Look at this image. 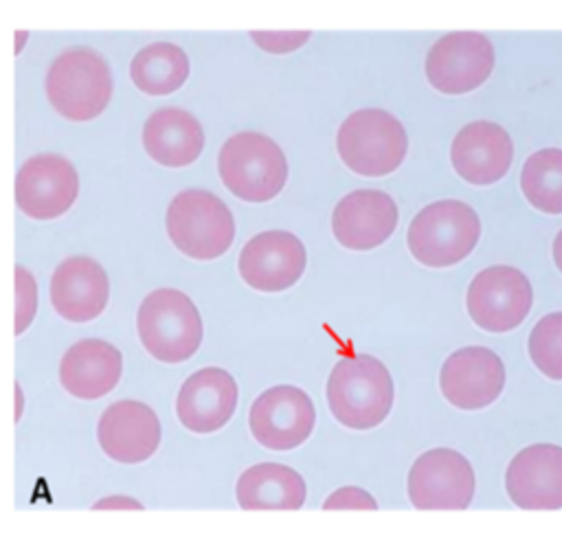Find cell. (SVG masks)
<instances>
[{
    "label": "cell",
    "instance_id": "25",
    "mask_svg": "<svg viewBox=\"0 0 562 540\" xmlns=\"http://www.w3.org/2000/svg\"><path fill=\"white\" fill-rule=\"evenodd\" d=\"M520 189L527 202L549 215L562 213V149L533 151L520 171Z\"/></svg>",
    "mask_w": 562,
    "mask_h": 540
},
{
    "label": "cell",
    "instance_id": "24",
    "mask_svg": "<svg viewBox=\"0 0 562 540\" xmlns=\"http://www.w3.org/2000/svg\"><path fill=\"white\" fill-rule=\"evenodd\" d=\"M130 77L145 94H171L189 77V57L171 42H154L132 57Z\"/></svg>",
    "mask_w": 562,
    "mask_h": 540
},
{
    "label": "cell",
    "instance_id": "7",
    "mask_svg": "<svg viewBox=\"0 0 562 540\" xmlns=\"http://www.w3.org/2000/svg\"><path fill=\"white\" fill-rule=\"evenodd\" d=\"M165 226L173 246L200 261L222 257L235 239L231 209L215 193L204 189L176 193L167 206Z\"/></svg>",
    "mask_w": 562,
    "mask_h": 540
},
{
    "label": "cell",
    "instance_id": "22",
    "mask_svg": "<svg viewBox=\"0 0 562 540\" xmlns=\"http://www.w3.org/2000/svg\"><path fill=\"white\" fill-rule=\"evenodd\" d=\"M143 147L158 165L187 167L202 154L204 130L191 112L160 108L143 125Z\"/></svg>",
    "mask_w": 562,
    "mask_h": 540
},
{
    "label": "cell",
    "instance_id": "5",
    "mask_svg": "<svg viewBox=\"0 0 562 540\" xmlns=\"http://www.w3.org/2000/svg\"><path fill=\"white\" fill-rule=\"evenodd\" d=\"M217 171L235 198L268 202L281 193L288 180V160L270 136L239 132L224 140L217 154Z\"/></svg>",
    "mask_w": 562,
    "mask_h": 540
},
{
    "label": "cell",
    "instance_id": "23",
    "mask_svg": "<svg viewBox=\"0 0 562 540\" xmlns=\"http://www.w3.org/2000/svg\"><path fill=\"white\" fill-rule=\"evenodd\" d=\"M241 509H301L307 496L303 476L281 463H257L235 485Z\"/></svg>",
    "mask_w": 562,
    "mask_h": 540
},
{
    "label": "cell",
    "instance_id": "16",
    "mask_svg": "<svg viewBox=\"0 0 562 540\" xmlns=\"http://www.w3.org/2000/svg\"><path fill=\"white\" fill-rule=\"evenodd\" d=\"M397 226L395 200L375 189H358L338 200L331 213V230L340 246L371 250L384 244Z\"/></svg>",
    "mask_w": 562,
    "mask_h": 540
},
{
    "label": "cell",
    "instance_id": "31",
    "mask_svg": "<svg viewBox=\"0 0 562 540\" xmlns=\"http://www.w3.org/2000/svg\"><path fill=\"white\" fill-rule=\"evenodd\" d=\"M551 252H553V261H555L558 270L562 272V228H560V233H558V235H555V239H553V248H551Z\"/></svg>",
    "mask_w": 562,
    "mask_h": 540
},
{
    "label": "cell",
    "instance_id": "3",
    "mask_svg": "<svg viewBox=\"0 0 562 540\" xmlns=\"http://www.w3.org/2000/svg\"><path fill=\"white\" fill-rule=\"evenodd\" d=\"M136 329L143 347L160 362H184L202 342V318L193 301L176 288L149 292L138 312Z\"/></svg>",
    "mask_w": 562,
    "mask_h": 540
},
{
    "label": "cell",
    "instance_id": "17",
    "mask_svg": "<svg viewBox=\"0 0 562 540\" xmlns=\"http://www.w3.org/2000/svg\"><path fill=\"white\" fill-rule=\"evenodd\" d=\"M101 450L119 463H140L160 443V421L151 406L136 400L110 404L97 424Z\"/></svg>",
    "mask_w": 562,
    "mask_h": 540
},
{
    "label": "cell",
    "instance_id": "30",
    "mask_svg": "<svg viewBox=\"0 0 562 540\" xmlns=\"http://www.w3.org/2000/svg\"><path fill=\"white\" fill-rule=\"evenodd\" d=\"M92 509H143V505L127 496H108L92 505Z\"/></svg>",
    "mask_w": 562,
    "mask_h": 540
},
{
    "label": "cell",
    "instance_id": "18",
    "mask_svg": "<svg viewBox=\"0 0 562 540\" xmlns=\"http://www.w3.org/2000/svg\"><path fill=\"white\" fill-rule=\"evenodd\" d=\"M514 158V143L505 127L492 121L463 125L450 145V162L465 182L485 187L498 182Z\"/></svg>",
    "mask_w": 562,
    "mask_h": 540
},
{
    "label": "cell",
    "instance_id": "11",
    "mask_svg": "<svg viewBox=\"0 0 562 540\" xmlns=\"http://www.w3.org/2000/svg\"><path fill=\"white\" fill-rule=\"evenodd\" d=\"M316 410L310 395L292 384L263 391L250 406L248 426L252 437L268 450H292L314 430Z\"/></svg>",
    "mask_w": 562,
    "mask_h": 540
},
{
    "label": "cell",
    "instance_id": "20",
    "mask_svg": "<svg viewBox=\"0 0 562 540\" xmlns=\"http://www.w3.org/2000/svg\"><path fill=\"white\" fill-rule=\"evenodd\" d=\"M108 296V274L90 257L64 259L50 277V303L66 320L86 323L97 318L105 310Z\"/></svg>",
    "mask_w": 562,
    "mask_h": 540
},
{
    "label": "cell",
    "instance_id": "28",
    "mask_svg": "<svg viewBox=\"0 0 562 540\" xmlns=\"http://www.w3.org/2000/svg\"><path fill=\"white\" fill-rule=\"evenodd\" d=\"M310 31H250L257 46L268 53H290L310 40Z\"/></svg>",
    "mask_w": 562,
    "mask_h": 540
},
{
    "label": "cell",
    "instance_id": "19",
    "mask_svg": "<svg viewBox=\"0 0 562 540\" xmlns=\"http://www.w3.org/2000/svg\"><path fill=\"white\" fill-rule=\"evenodd\" d=\"M237 384L220 367H204L191 373L176 397V415L184 428L198 435L220 430L235 413Z\"/></svg>",
    "mask_w": 562,
    "mask_h": 540
},
{
    "label": "cell",
    "instance_id": "26",
    "mask_svg": "<svg viewBox=\"0 0 562 540\" xmlns=\"http://www.w3.org/2000/svg\"><path fill=\"white\" fill-rule=\"evenodd\" d=\"M527 351L542 375L562 380V312H551L533 325Z\"/></svg>",
    "mask_w": 562,
    "mask_h": 540
},
{
    "label": "cell",
    "instance_id": "8",
    "mask_svg": "<svg viewBox=\"0 0 562 540\" xmlns=\"http://www.w3.org/2000/svg\"><path fill=\"white\" fill-rule=\"evenodd\" d=\"M468 314L485 331L503 334L516 329L533 305V288L525 272L514 266H490L468 285Z\"/></svg>",
    "mask_w": 562,
    "mask_h": 540
},
{
    "label": "cell",
    "instance_id": "10",
    "mask_svg": "<svg viewBox=\"0 0 562 540\" xmlns=\"http://www.w3.org/2000/svg\"><path fill=\"white\" fill-rule=\"evenodd\" d=\"M426 77L443 94H463L479 88L494 68V46L476 31L441 35L426 55Z\"/></svg>",
    "mask_w": 562,
    "mask_h": 540
},
{
    "label": "cell",
    "instance_id": "14",
    "mask_svg": "<svg viewBox=\"0 0 562 540\" xmlns=\"http://www.w3.org/2000/svg\"><path fill=\"white\" fill-rule=\"evenodd\" d=\"M505 386V364L487 347L470 345L452 351L439 371L443 397L463 410L490 406Z\"/></svg>",
    "mask_w": 562,
    "mask_h": 540
},
{
    "label": "cell",
    "instance_id": "4",
    "mask_svg": "<svg viewBox=\"0 0 562 540\" xmlns=\"http://www.w3.org/2000/svg\"><path fill=\"white\" fill-rule=\"evenodd\" d=\"M44 86L50 105L64 119L90 121L110 103L112 72L97 50L75 46L53 59Z\"/></svg>",
    "mask_w": 562,
    "mask_h": 540
},
{
    "label": "cell",
    "instance_id": "15",
    "mask_svg": "<svg viewBox=\"0 0 562 540\" xmlns=\"http://www.w3.org/2000/svg\"><path fill=\"white\" fill-rule=\"evenodd\" d=\"M505 490L520 509H562V446L533 443L522 448L507 465Z\"/></svg>",
    "mask_w": 562,
    "mask_h": 540
},
{
    "label": "cell",
    "instance_id": "2",
    "mask_svg": "<svg viewBox=\"0 0 562 540\" xmlns=\"http://www.w3.org/2000/svg\"><path fill=\"white\" fill-rule=\"evenodd\" d=\"M479 237L481 220L470 204L461 200H437L411 220L406 244L419 263L446 268L465 259Z\"/></svg>",
    "mask_w": 562,
    "mask_h": 540
},
{
    "label": "cell",
    "instance_id": "13",
    "mask_svg": "<svg viewBox=\"0 0 562 540\" xmlns=\"http://www.w3.org/2000/svg\"><path fill=\"white\" fill-rule=\"evenodd\" d=\"M307 263L303 241L290 230H263L250 237L237 259L241 279L259 292H281L294 285Z\"/></svg>",
    "mask_w": 562,
    "mask_h": 540
},
{
    "label": "cell",
    "instance_id": "12",
    "mask_svg": "<svg viewBox=\"0 0 562 540\" xmlns=\"http://www.w3.org/2000/svg\"><path fill=\"white\" fill-rule=\"evenodd\" d=\"M79 193L75 167L57 154H40L22 162L15 176V204L33 220L64 215Z\"/></svg>",
    "mask_w": 562,
    "mask_h": 540
},
{
    "label": "cell",
    "instance_id": "1",
    "mask_svg": "<svg viewBox=\"0 0 562 540\" xmlns=\"http://www.w3.org/2000/svg\"><path fill=\"white\" fill-rule=\"evenodd\" d=\"M327 404L347 428L367 430L386 419L393 406V380L373 356L340 358L327 378Z\"/></svg>",
    "mask_w": 562,
    "mask_h": 540
},
{
    "label": "cell",
    "instance_id": "29",
    "mask_svg": "<svg viewBox=\"0 0 562 540\" xmlns=\"http://www.w3.org/2000/svg\"><path fill=\"white\" fill-rule=\"evenodd\" d=\"M323 509H378L375 498L360 487H340L323 503Z\"/></svg>",
    "mask_w": 562,
    "mask_h": 540
},
{
    "label": "cell",
    "instance_id": "21",
    "mask_svg": "<svg viewBox=\"0 0 562 540\" xmlns=\"http://www.w3.org/2000/svg\"><path fill=\"white\" fill-rule=\"evenodd\" d=\"M123 358L114 345L101 338H83L64 351L59 382L79 400H99L119 384Z\"/></svg>",
    "mask_w": 562,
    "mask_h": 540
},
{
    "label": "cell",
    "instance_id": "27",
    "mask_svg": "<svg viewBox=\"0 0 562 540\" xmlns=\"http://www.w3.org/2000/svg\"><path fill=\"white\" fill-rule=\"evenodd\" d=\"M37 310V288L33 274L24 266H15V336L22 334Z\"/></svg>",
    "mask_w": 562,
    "mask_h": 540
},
{
    "label": "cell",
    "instance_id": "9",
    "mask_svg": "<svg viewBox=\"0 0 562 540\" xmlns=\"http://www.w3.org/2000/svg\"><path fill=\"white\" fill-rule=\"evenodd\" d=\"M408 498L415 509H465L474 496V470L452 448L419 454L408 470Z\"/></svg>",
    "mask_w": 562,
    "mask_h": 540
},
{
    "label": "cell",
    "instance_id": "6",
    "mask_svg": "<svg viewBox=\"0 0 562 540\" xmlns=\"http://www.w3.org/2000/svg\"><path fill=\"white\" fill-rule=\"evenodd\" d=\"M336 149L345 167L358 176H386L395 171L408 149L404 125L386 110L362 108L338 127Z\"/></svg>",
    "mask_w": 562,
    "mask_h": 540
}]
</instances>
